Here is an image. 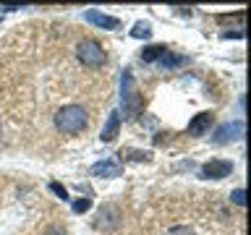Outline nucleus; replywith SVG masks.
I'll return each mask as SVG.
<instances>
[{"label": "nucleus", "mask_w": 251, "mask_h": 235, "mask_svg": "<svg viewBox=\"0 0 251 235\" xmlns=\"http://www.w3.org/2000/svg\"><path fill=\"white\" fill-rule=\"evenodd\" d=\"M183 63H186L183 55H170V50H168V52H165L162 58H160V66H162V68H168V70H173V68H180Z\"/></svg>", "instance_id": "13"}, {"label": "nucleus", "mask_w": 251, "mask_h": 235, "mask_svg": "<svg viewBox=\"0 0 251 235\" xmlns=\"http://www.w3.org/2000/svg\"><path fill=\"white\" fill-rule=\"evenodd\" d=\"M84 19L94 24V26H100V29H121V21L115 19V16H105V13H100V11H86L84 13Z\"/></svg>", "instance_id": "8"}, {"label": "nucleus", "mask_w": 251, "mask_h": 235, "mask_svg": "<svg viewBox=\"0 0 251 235\" xmlns=\"http://www.w3.org/2000/svg\"><path fill=\"white\" fill-rule=\"evenodd\" d=\"M131 37L133 39H149V37H152V26H149L147 21H136V24H133V29H131Z\"/></svg>", "instance_id": "14"}, {"label": "nucleus", "mask_w": 251, "mask_h": 235, "mask_svg": "<svg viewBox=\"0 0 251 235\" xmlns=\"http://www.w3.org/2000/svg\"><path fill=\"white\" fill-rule=\"evenodd\" d=\"M92 209V199H76L74 201V212L76 214H84V212Z\"/></svg>", "instance_id": "15"}, {"label": "nucleus", "mask_w": 251, "mask_h": 235, "mask_svg": "<svg viewBox=\"0 0 251 235\" xmlns=\"http://www.w3.org/2000/svg\"><path fill=\"white\" fill-rule=\"evenodd\" d=\"M165 52H168V47H165V45H149V47H144V50H141L139 58L144 60V63H157Z\"/></svg>", "instance_id": "12"}, {"label": "nucleus", "mask_w": 251, "mask_h": 235, "mask_svg": "<svg viewBox=\"0 0 251 235\" xmlns=\"http://www.w3.org/2000/svg\"><path fill=\"white\" fill-rule=\"evenodd\" d=\"M50 191H52L55 196H58V199H63V201L68 199V191H66V188H63L60 183H50Z\"/></svg>", "instance_id": "17"}, {"label": "nucleus", "mask_w": 251, "mask_h": 235, "mask_svg": "<svg viewBox=\"0 0 251 235\" xmlns=\"http://www.w3.org/2000/svg\"><path fill=\"white\" fill-rule=\"evenodd\" d=\"M123 167L118 162H97L92 164V175L94 178H121Z\"/></svg>", "instance_id": "10"}, {"label": "nucleus", "mask_w": 251, "mask_h": 235, "mask_svg": "<svg viewBox=\"0 0 251 235\" xmlns=\"http://www.w3.org/2000/svg\"><path fill=\"white\" fill-rule=\"evenodd\" d=\"M118 131H121V113H118V110H113V113L107 115L105 128H102L100 139L105 141V144H110V141H115V139H118Z\"/></svg>", "instance_id": "9"}, {"label": "nucleus", "mask_w": 251, "mask_h": 235, "mask_svg": "<svg viewBox=\"0 0 251 235\" xmlns=\"http://www.w3.org/2000/svg\"><path fill=\"white\" fill-rule=\"evenodd\" d=\"M212 123H215V115H212V113L194 115L191 123H188V136H204V133H209Z\"/></svg>", "instance_id": "7"}, {"label": "nucleus", "mask_w": 251, "mask_h": 235, "mask_svg": "<svg viewBox=\"0 0 251 235\" xmlns=\"http://www.w3.org/2000/svg\"><path fill=\"white\" fill-rule=\"evenodd\" d=\"M121 209L115 207V204H105L100 212H97V217H94V227L97 230H115L118 225H121Z\"/></svg>", "instance_id": "4"}, {"label": "nucleus", "mask_w": 251, "mask_h": 235, "mask_svg": "<svg viewBox=\"0 0 251 235\" xmlns=\"http://www.w3.org/2000/svg\"><path fill=\"white\" fill-rule=\"evenodd\" d=\"M230 172H233V162H227V160H209L207 164H201V178H207V180L227 178Z\"/></svg>", "instance_id": "6"}, {"label": "nucleus", "mask_w": 251, "mask_h": 235, "mask_svg": "<svg viewBox=\"0 0 251 235\" xmlns=\"http://www.w3.org/2000/svg\"><path fill=\"white\" fill-rule=\"evenodd\" d=\"M45 235H68V233L63 230V227H47V230H45Z\"/></svg>", "instance_id": "19"}, {"label": "nucleus", "mask_w": 251, "mask_h": 235, "mask_svg": "<svg viewBox=\"0 0 251 235\" xmlns=\"http://www.w3.org/2000/svg\"><path fill=\"white\" fill-rule=\"evenodd\" d=\"M121 99H123V107H126V115H136L144 110V99H141V94L136 89V78L128 68L123 70L121 76Z\"/></svg>", "instance_id": "2"}, {"label": "nucleus", "mask_w": 251, "mask_h": 235, "mask_svg": "<svg viewBox=\"0 0 251 235\" xmlns=\"http://www.w3.org/2000/svg\"><path fill=\"white\" fill-rule=\"evenodd\" d=\"M168 235H194V230H191V227H186V225H180V227L168 230Z\"/></svg>", "instance_id": "18"}, {"label": "nucleus", "mask_w": 251, "mask_h": 235, "mask_svg": "<svg viewBox=\"0 0 251 235\" xmlns=\"http://www.w3.org/2000/svg\"><path fill=\"white\" fill-rule=\"evenodd\" d=\"M121 160H131V162H149L152 160V152H144V149H131V146H126L121 149Z\"/></svg>", "instance_id": "11"}, {"label": "nucleus", "mask_w": 251, "mask_h": 235, "mask_svg": "<svg viewBox=\"0 0 251 235\" xmlns=\"http://www.w3.org/2000/svg\"><path fill=\"white\" fill-rule=\"evenodd\" d=\"M243 131H246V125H243V120H233V123H225V125H220L217 133L212 136V141H215L217 146H223V144H230V141H238L243 136Z\"/></svg>", "instance_id": "5"}, {"label": "nucleus", "mask_w": 251, "mask_h": 235, "mask_svg": "<svg viewBox=\"0 0 251 235\" xmlns=\"http://www.w3.org/2000/svg\"><path fill=\"white\" fill-rule=\"evenodd\" d=\"M230 201L238 204V207H243V204H246V191H243V188H235V191L230 193Z\"/></svg>", "instance_id": "16"}, {"label": "nucleus", "mask_w": 251, "mask_h": 235, "mask_svg": "<svg viewBox=\"0 0 251 235\" xmlns=\"http://www.w3.org/2000/svg\"><path fill=\"white\" fill-rule=\"evenodd\" d=\"M86 123H89V118H86V110L81 105H66L63 110H58V115H55L58 131L68 133V136H76V133L86 131Z\"/></svg>", "instance_id": "1"}, {"label": "nucleus", "mask_w": 251, "mask_h": 235, "mask_svg": "<svg viewBox=\"0 0 251 235\" xmlns=\"http://www.w3.org/2000/svg\"><path fill=\"white\" fill-rule=\"evenodd\" d=\"M76 58L81 60L86 68H102L107 60V52L102 50V45L97 39H84V42H78V47H76Z\"/></svg>", "instance_id": "3"}]
</instances>
